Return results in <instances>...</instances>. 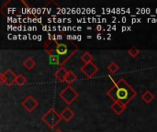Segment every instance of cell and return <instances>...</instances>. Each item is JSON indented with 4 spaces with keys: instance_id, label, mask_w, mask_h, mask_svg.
<instances>
[{
    "instance_id": "cell-1",
    "label": "cell",
    "mask_w": 157,
    "mask_h": 132,
    "mask_svg": "<svg viewBox=\"0 0 157 132\" xmlns=\"http://www.w3.org/2000/svg\"><path fill=\"white\" fill-rule=\"evenodd\" d=\"M108 95L115 102H121L126 105L136 96V92L126 83L125 80L121 79L118 83L114 84V85L108 92Z\"/></svg>"
},
{
    "instance_id": "cell-2",
    "label": "cell",
    "mask_w": 157,
    "mask_h": 132,
    "mask_svg": "<svg viewBox=\"0 0 157 132\" xmlns=\"http://www.w3.org/2000/svg\"><path fill=\"white\" fill-rule=\"evenodd\" d=\"M62 119L61 115L57 114L54 109H50L43 117H42V121L48 125L50 128H54Z\"/></svg>"
},
{
    "instance_id": "cell-3",
    "label": "cell",
    "mask_w": 157,
    "mask_h": 132,
    "mask_svg": "<svg viewBox=\"0 0 157 132\" xmlns=\"http://www.w3.org/2000/svg\"><path fill=\"white\" fill-rule=\"evenodd\" d=\"M77 93H76V91L74 89V88H72L70 85H68V86H66L65 87V89H63L62 92H61V94H60V96H61V98L62 99H63L67 104H72L73 103V101H75V99H76V97H77Z\"/></svg>"
},
{
    "instance_id": "cell-4",
    "label": "cell",
    "mask_w": 157,
    "mask_h": 132,
    "mask_svg": "<svg viewBox=\"0 0 157 132\" xmlns=\"http://www.w3.org/2000/svg\"><path fill=\"white\" fill-rule=\"evenodd\" d=\"M81 71H82V73H83L86 77L91 78V77H93V76L97 74V72L98 71V68L97 67V65H96L93 62H88V63L85 64V65L82 67Z\"/></svg>"
},
{
    "instance_id": "cell-5",
    "label": "cell",
    "mask_w": 157,
    "mask_h": 132,
    "mask_svg": "<svg viewBox=\"0 0 157 132\" xmlns=\"http://www.w3.org/2000/svg\"><path fill=\"white\" fill-rule=\"evenodd\" d=\"M17 75L10 70H7L4 74H1V83L6 84L7 85H12L14 83H16Z\"/></svg>"
},
{
    "instance_id": "cell-6",
    "label": "cell",
    "mask_w": 157,
    "mask_h": 132,
    "mask_svg": "<svg viewBox=\"0 0 157 132\" xmlns=\"http://www.w3.org/2000/svg\"><path fill=\"white\" fill-rule=\"evenodd\" d=\"M37 106H38V102L31 96H27L26 99L22 102V107L29 112H31Z\"/></svg>"
},
{
    "instance_id": "cell-7",
    "label": "cell",
    "mask_w": 157,
    "mask_h": 132,
    "mask_svg": "<svg viewBox=\"0 0 157 132\" xmlns=\"http://www.w3.org/2000/svg\"><path fill=\"white\" fill-rule=\"evenodd\" d=\"M54 51H55V54L63 57V56H65L68 53V49H67V46L64 43H59V44L56 45V47L54 49Z\"/></svg>"
},
{
    "instance_id": "cell-8",
    "label": "cell",
    "mask_w": 157,
    "mask_h": 132,
    "mask_svg": "<svg viewBox=\"0 0 157 132\" xmlns=\"http://www.w3.org/2000/svg\"><path fill=\"white\" fill-rule=\"evenodd\" d=\"M111 109L118 115L121 114L125 109H126V105L121 103V102H114L113 105L111 106Z\"/></svg>"
},
{
    "instance_id": "cell-9",
    "label": "cell",
    "mask_w": 157,
    "mask_h": 132,
    "mask_svg": "<svg viewBox=\"0 0 157 132\" xmlns=\"http://www.w3.org/2000/svg\"><path fill=\"white\" fill-rule=\"evenodd\" d=\"M60 115H61V117H62L63 119H64L65 121H69V120H71V119L74 118L75 113H74L69 107H66V108H64V109L62 111V113H61Z\"/></svg>"
},
{
    "instance_id": "cell-10",
    "label": "cell",
    "mask_w": 157,
    "mask_h": 132,
    "mask_svg": "<svg viewBox=\"0 0 157 132\" xmlns=\"http://www.w3.org/2000/svg\"><path fill=\"white\" fill-rule=\"evenodd\" d=\"M68 72L63 68V67H61L56 73H55V77L59 80V81H64L65 80V77L67 75Z\"/></svg>"
},
{
    "instance_id": "cell-11",
    "label": "cell",
    "mask_w": 157,
    "mask_h": 132,
    "mask_svg": "<svg viewBox=\"0 0 157 132\" xmlns=\"http://www.w3.org/2000/svg\"><path fill=\"white\" fill-rule=\"evenodd\" d=\"M49 63L52 65H61V56L57 54H50Z\"/></svg>"
},
{
    "instance_id": "cell-12",
    "label": "cell",
    "mask_w": 157,
    "mask_h": 132,
    "mask_svg": "<svg viewBox=\"0 0 157 132\" xmlns=\"http://www.w3.org/2000/svg\"><path fill=\"white\" fill-rule=\"evenodd\" d=\"M142 98L145 103H150L154 99V95L150 91H145L144 95L142 96Z\"/></svg>"
},
{
    "instance_id": "cell-13",
    "label": "cell",
    "mask_w": 157,
    "mask_h": 132,
    "mask_svg": "<svg viewBox=\"0 0 157 132\" xmlns=\"http://www.w3.org/2000/svg\"><path fill=\"white\" fill-rule=\"evenodd\" d=\"M23 65L25 66V68H26L27 70H31V69L35 66V62L33 61L32 58H28V59L24 62Z\"/></svg>"
},
{
    "instance_id": "cell-14",
    "label": "cell",
    "mask_w": 157,
    "mask_h": 132,
    "mask_svg": "<svg viewBox=\"0 0 157 132\" xmlns=\"http://www.w3.org/2000/svg\"><path fill=\"white\" fill-rule=\"evenodd\" d=\"M76 79H77V77H76V75H75L73 72H68V74H67V75H66L64 81H65L66 83H68V84H71V83L75 82Z\"/></svg>"
},
{
    "instance_id": "cell-15",
    "label": "cell",
    "mask_w": 157,
    "mask_h": 132,
    "mask_svg": "<svg viewBox=\"0 0 157 132\" xmlns=\"http://www.w3.org/2000/svg\"><path fill=\"white\" fill-rule=\"evenodd\" d=\"M81 59H82V61L85 62V64H86V63H88V62H92L93 57H92V55H91L89 52L86 51V52L82 55Z\"/></svg>"
},
{
    "instance_id": "cell-16",
    "label": "cell",
    "mask_w": 157,
    "mask_h": 132,
    "mask_svg": "<svg viewBox=\"0 0 157 132\" xmlns=\"http://www.w3.org/2000/svg\"><path fill=\"white\" fill-rule=\"evenodd\" d=\"M26 83V78L24 77V75L22 74H18L17 75V79H16V84L18 85H23Z\"/></svg>"
},
{
    "instance_id": "cell-17",
    "label": "cell",
    "mask_w": 157,
    "mask_h": 132,
    "mask_svg": "<svg viewBox=\"0 0 157 132\" xmlns=\"http://www.w3.org/2000/svg\"><path fill=\"white\" fill-rule=\"evenodd\" d=\"M108 69H109V71L111 74H115V73L119 70V66H118V64H117V63L112 62V63H110V64L109 65Z\"/></svg>"
},
{
    "instance_id": "cell-18",
    "label": "cell",
    "mask_w": 157,
    "mask_h": 132,
    "mask_svg": "<svg viewBox=\"0 0 157 132\" xmlns=\"http://www.w3.org/2000/svg\"><path fill=\"white\" fill-rule=\"evenodd\" d=\"M139 53H140V51L137 48H132L129 50V54L132 57H136Z\"/></svg>"
},
{
    "instance_id": "cell-19",
    "label": "cell",
    "mask_w": 157,
    "mask_h": 132,
    "mask_svg": "<svg viewBox=\"0 0 157 132\" xmlns=\"http://www.w3.org/2000/svg\"><path fill=\"white\" fill-rule=\"evenodd\" d=\"M101 29H103V28H102V26H101V25H98V26H97V30H98V31H100Z\"/></svg>"
},
{
    "instance_id": "cell-20",
    "label": "cell",
    "mask_w": 157,
    "mask_h": 132,
    "mask_svg": "<svg viewBox=\"0 0 157 132\" xmlns=\"http://www.w3.org/2000/svg\"><path fill=\"white\" fill-rule=\"evenodd\" d=\"M63 39V36L62 35H57L56 36V40H62Z\"/></svg>"
},
{
    "instance_id": "cell-21",
    "label": "cell",
    "mask_w": 157,
    "mask_h": 132,
    "mask_svg": "<svg viewBox=\"0 0 157 132\" xmlns=\"http://www.w3.org/2000/svg\"><path fill=\"white\" fill-rule=\"evenodd\" d=\"M97 39H98V40H101V39H102V35H101V34H98Z\"/></svg>"
},
{
    "instance_id": "cell-22",
    "label": "cell",
    "mask_w": 157,
    "mask_h": 132,
    "mask_svg": "<svg viewBox=\"0 0 157 132\" xmlns=\"http://www.w3.org/2000/svg\"><path fill=\"white\" fill-rule=\"evenodd\" d=\"M82 40V36L78 35V36H77V40Z\"/></svg>"
},
{
    "instance_id": "cell-23",
    "label": "cell",
    "mask_w": 157,
    "mask_h": 132,
    "mask_svg": "<svg viewBox=\"0 0 157 132\" xmlns=\"http://www.w3.org/2000/svg\"><path fill=\"white\" fill-rule=\"evenodd\" d=\"M127 28H126V27H122V29H121V30H122V31H125V30H127Z\"/></svg>"
},
{
    "instance_id": "cell-24",
    "label": "cell",
    "mask_w": 157,
    "mask_h": 132,
    "mask_svg": "<svg viewBox=\"0 0 157 132\" xmlns=\"http://www.w3.org/2000/svg\"><path fill=\"white\" fill-rule=\"evenodd\" d=\"M37 40H41V36H40V35H39V36H38V38H37Z\"/></svg>"
},
{
    "instance_id": "cell-25",
    "label": "cell",
    "mask_w": 157,
    "mask_h": 132,
    "mask_svg": "<svg viewBox=\"0 0 157 132\" xmlns=\"http://www.w3.org/2000/svg\"><path fill=\"white\" fill-rule=\"evenodd\" d=\"M77 30H78V31H81V30H82V28H80V27H77Z\"/></svg>"
},
{
    "instance_id": "cell-26",
    "label": "cell",
    "mask_w": 157,
    "mask_h": 132,
    "mask_svg": "<svg viewBox=\"0 0 157 132\" xmlns=\"http://www.w3.org/2000/svg\"><path fill=\"white\" fill-rule=\"evenodd\" d=\"M126 20H127L126 17H122V21H123V22H126Z\"/></svg>"
},
{
    "instance_id": "cell-27",
    "label": "cell",
    "mask_w": 157,
    "mask_h": 132,
    "mask_svg": "<svg viewBox=\"0 0 157 132\" xmlns=\"http://www.w3.org/2000/svg\"><path fill=\"white\" fill-rule=\"evenodd\" d=\"M146 12H147V13H150V9H149V8H148V9H146Z\"/></svg>"
},
{
    "instance_id": "cell-28",
    "label": "cell",
    "mask_w": 157,
    "mask_h": 132,
    "mask_svg": "<svg viewBox=\"0 0 157 132\" xmlns=\"http://www.w3.org/2000/svg\"><path fill=\"white\" fill-rule=\"evenodd\" d=\"M86 38H87V39H91V38H92V36H90V35H89V36H87Z\"/></svg>"
},
{
    "instance_id": "cell-29",
    "label": "cell",
    "mask_w": 157,
    "mask_h": 132,
    "mask_svg": "<svg viewBox=\"0 0 157 132\" xmlns=\"http://www.w3.org/2000/svg\"><path fill=\"white\" fill-rule=\"evenodd\" d=\"M54 132H63L62 130H55Z\"/></svg>"
},
{
    "instance_id": "cell-30",
    "label": "cell",
    "mask_w": 157,
    "mask_h": 132,
    "mask_svg": "<svg viewBox=\"0 0 157 132\" xmlns=\"http://www.w3.org/2000/svg\"><path fill=\"white\" fill-rule=\"evenodd\" d=\"M112 28H113V29L115 30V29H116V26H113V27H112Z\"/></svg>"
},
{
    "instance_id": "cell-31",
    "label": "cell",
    "mask_w": 157,
    "mask_h": 132,
    "mask_svg": "<svg viewBox=\"0 0 157 132\" xmlns=\"http://www.w3.org/2000/svg\"><path fill=\"white\" fill-rule=\"evenodd\" d=\"M23 39H24V40H26V39H27V36H25V35H24V36H23Z\"/></svg>"
}]
</instances>
